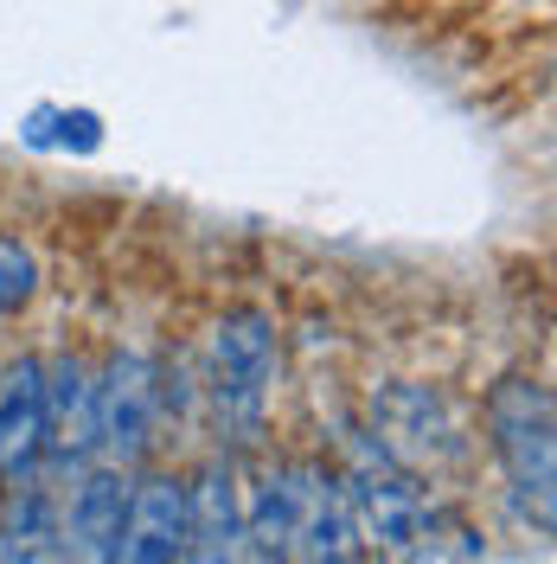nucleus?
Segmentation results:
<instances>
[{"label":"nucleus","mask_w":557,"mask_h":564,"mask_svg":"<svg viewBox=\"0 0 557 564\" xmlns=\"http://www.w3.org/2000/svg\"><path fill=\"white\" fill-rule=\"evenodd\" d=\"M481 423H488V443L506 481H513V500L532 520L538 539H551V488H557V411H551V386L545 379H525V372H506L500 386H488V404H481Z\"/></svg>","instance_id":"nucleus-1"},{"label":"nucleus","mask_w":557,"mask_h":564,"mask_svg":"<svg viewBox=\"0 0 557 564\" xmlns=\"http://www.w3.org/2000/svg\"><path fill=\"white\" fill-rule=\"evenodd\" d=\"M270 386H276V321L263 308H250V302H238L211 327L206 398L218 430L250 443L263 430V411H270Z\"/></svg>","instance_id":"nucleus-2"},{"label":"nucleus","mask_w":557,"mask_h":564,"mask_svg":"<svg viewBox=\"0 0 557 564\" xmlns=\"http://www.w3.org/2000/svg\"><path fill=\"white\" fill-rule=\"evenodd\" d=\"M347 500L359 539H372L391 558H417L423 520H429V488H423V468L397 462L372 430H352L347 436Z\"/></svg>","instance_id":"nucleus-3"},{"label":"nucleus","mask_w":557,"mask_h":564,"mask_svg":"<svg viewBox=\"0 0 557 564\" xmlns=\"http://www.w3.org/2000/svg\"><path fill=\"white\" fill-rule=\"evenodd\" d=\"M161 430V366L141 347H116L97 372V456L135 468Z\"/></svg>","instance_id":"nucleus-4"},{"label":"nucleus","mask_w":557,"mask_h":564,"mask_svg":"<svg viewBox=\"0 0 557 564\" xmlns=\"http://www.w3.org/2000/svg\"><path fill=\"white\" fill-rule=\"evenodd\" d=\"M365 430L379 436L384 449L411 468H443V462L461 456V423H455L449 398L436 386H417V379H384L372 391V411H365Z\"/></svg>","instance_id":"nucleus-5"},{"label":"nucleus","mask_w":557,"mask_h":564,"mask_svg":"<svg viewBox=\"0 0 557 564\" xmlns=\"http://www.w3.org/2000/svg\"><path fill=\"white\" fill-rule=\"evenodd\" d=\"M97 456V366L58 352L45 366V475H77Z\"/></svg>","instance_id":"nucleus-6"},{"label":"nucleus","mask_w":557,"mask_h":564,"mask_svg":"<svg viewBox=\"0 0 557 564\" xmlns=\"http://www.w3.org/2000/svg\"><path fill=\"white\" fill-rule=\"evenodd\" d=\"M129 481H135V468H122V462H109V456H90L70 475V500H65V513H58L65 552H77V558H116L122 513H129Z\"/></svg>","instance_id":"nucleus-7"},{"label":"nucleus","mask_w":557,"mask_h":564,"mask_svg":"<svg viewBox=\"0 0 557 564\" xmlns=\"http://www.w3.org/2000/svg\"><path fill=\"white\" fill-rule=\"evenodd\" d=\"M186 475L148 468L129 481V513H122V545L116 558L129 564H174L186 558Z\"/></svg>","instance_id":"nucleus-8"},{"label":"nucleus","mask_w":557,"mask_h":564,"mask_svg":"<svg viewBox=\"0 0 557 564\" xmlns=\"http://www.w3.org/2000/svg\"><path fill=\"white\" fill-rule=\"evenodd\" d=\"M186 558H238L244 552V475H238V456H206L199 475L186 481Z\"/></svg>","instance_id":"nucleus-9"},{"label":"nucleus","mask_w":557,"mask_h":564,"mask_svg":"<svg viewBox=\"0 0 557 564\" xmlns=\"http://www.w3.org/2000/svg\"><path fill=\"white\" fill-rule=\"evenodd\" d=\"M45 468V359L20 352L0 366V481Z\"/></svg>","instance_id":"nucleus-10"},{"label":"nucleus","mask_w":557,"mask_h":564,"mask_svg":"<svg viewBox=\"0 0 557 564\" xmlns=\"http://www.w3.org/2000/svg\"><path fill=\"white\" fill-rule=\"evenodd\" d=\"M352 552H359V520L347 500V475L327 462H302V513L288 558H352Z\"/></svg>","instance_id":"nucleus-11"},{"label":"nucleus","mask_w":557,"mask_h":564,"mask_svg":"<svg viewBox=\"0 0 557 564\" xmlns=\"http://www.w3.org/2000/svg\"><path fill=\"white\" fill-rule=\"evenodd\" d=\"M295 513H302V462H270L244 488V552L250 558H288L295 552Z\"/></svg>","instance_id":"nucleus-12"},{"label":"nucleus","mask_w":557,"mask_h":564,"mask_svg":"<svg viewBox=\"0 0 557 564\" xmlns=\"http://www.w3.org/2000/svg\"><path fill=\"white\" fill-rule=\"evenodd\" d=\"M58 552V494L45 488V468L0 481V558H45Z\"/></svg>","instance_id":"nucleus-13"},{"label":"nucleus","mask_w":557,"mask_h":564,"mask_svg":"<svg viewBox=\"0 0 557 564\" xmlns=\"http://www.w3.org/2000/svg\"><path fill=\"white\" fill-rule=\"evenodd\" d=\"M417 558H488V539L468 527L461 513H443V507L429 500V520H423Z\"/></svg>","instance_id":"nucleus-14"},{"label":"nucleus","mask_w":557,"mask_h":564,"mask_svg":"<svg viewBox=\"0 0 557 564\" xmlns=\"http://www.w3.org/2000/svg\"><path fill=\"white\" fill-rule=\"evenodd\" d=\"M33 289H39V257L13 238H0V321L20 315L33 302Z\"/></svg>","instance_id":"nucleus-15"}]
</instances>
